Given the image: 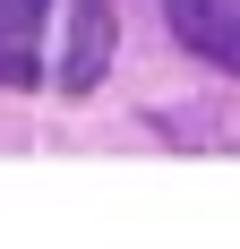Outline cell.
Wrapping results in <instances>:
<instances>
[{"label": "cell", "instance_id": "1", "mask_svg": "<svg viewBox=\"0 0 240 249\" xmlns=\"http://www.w3.org/2000/svg\"><path fill=\"white\" fill-rule=\"evenodd\" d=\"M112 60L103 0H0V86L86 95Z\"/></svg>", "mask_w": 240, "mask_h": 249}, {"label": "cell", "instance_id": "2", "mask_svg": "<svg viewBox=\"0 0 240 249\" xmlns=\"http://www.w3.org/2000/svg\"><path fill=\"white\" fill-rule=\"evenodd\" d=\"M171 26L215 69H240V0H171Z\"/></svg>", "mask_w": 240, "mask_h": 249}]
</instances>
